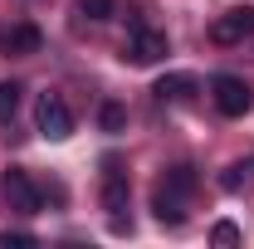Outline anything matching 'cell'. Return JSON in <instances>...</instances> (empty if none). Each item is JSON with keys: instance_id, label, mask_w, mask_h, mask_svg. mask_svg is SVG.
<instances>
[{"instance_id": "5bb4252c", "label": "cell", "mask_w": 254, "mask_h": 249, "mask_svg": "<svg viewBox=\"0 0 254 249\" xmlns=\"http://www.w3.org/2000/svg\"><path fill=\"white\" fill-rule=\"evenodd\" d=\"M210 240H215V245H240V230H235V225H230V220H220V225H215V230H210Z\"/></svg>"}, {"instance_id": "5b68a950", "label": "cell", "mask_w": 254, "mask_h": 249, "mask_svg": "<svg viewBox=\"0 0 254 249\" xmlns=\"http://www.w3.org/2000/svg\"><path fill=\"white\" fill-rule=\"evenodd\" d=\"M0 190H5V200H10V210H20V215H39V190H34V181L25 176V171H5L0 176Z\"/></svg>"}, {"instance_id": "52a82bcc", "label": "cell", "mask_w": 254, "mask_h": 249, "mask_svg": "<svg viewBox=\"0 0 254 249\" xmlns=\"http://www.w3.org/2000/svg\"><path fill=\"white\" fill-rule=\"evenodd\" d=\"M152 215L161 220V225H181L186 220V210H181V195L171 186H157V195H152Z\"/></svg>"}, {"instance_id": "8fae6325", "label": "cell", "mask_w": 254, "mask_h": 249, "mask_svg": "<svg viewBox=\"0 0 254 249\" xmlns=\"http://www.w3.org/2000/svg\"><path fill=\"white\" fill-rule=\"evenodd\" d=\"M15 108H20V88L15 83H0V127L15 118Z\"/></svg>"}, {"instance_id": "ba28073f", "label": "cell", "mask_w": 254, "mask_h": 249, "mask_svg": "<svg viewBox=\"0 0 254 249\" xmlns=\"http://www.w3.org/2000/svg\"><path fill=\"white\" fill-rule=\"evenodd\" d=\"M0 49H5V54H34V49H39V30H34V25H15V30L0 39Z\"/></svg>"}, {"instance_id": "4fadbf2b", "label": "cell", "mask_w": 254, "mask_h": 249, "mask_svg": "<svg viewBox=\"0 0 254 249\" xmlns=\"http://www.w3.org/2000/svg\"><path fill=\"white\" fill-rule=\"evenodd\" d=\"M78 10L88 20H113V0H78Z\"/></svg>"}, {"instance_id": "9c48e42d", "label": "cell", "mask_w": 254, "mask_h": 249, "mask_svg": "<svg viewBox=\"0 0 254 249\" xmlns=\"http://www.w3.org/2000/svg\"><path fill=\"white\" fill-rule=\"evenodd\" d=\"M152 93H157L161 103H176V98H190V93H195V78H190V73H166Z\"/></svg>"}, {"instance_id": "277c9868", "label": "cell", "mask_w": 254, "mask_h": 249, "mask_svg": "<svg viewBox=\"0 0 254 249\" xmlns=\"http://www.w3.org/2000/svg\"><path fill=\"white\" fill-rule=\"evenodd\" d=\"M123 59H132V63H157V59H166V34L161 30H152V25H132L127 30V44H123Z\"/></svg>"}, {"instance_id": "3957f363", "label": "cell", "mask_w": 254, "mask_h": 249, "mask_svg": "<svg viewBox=\"0 0 254 249\" xmlns=\"http://www.w3.org/2000/svg\"><path fill=\"white\" fill-rule=\"evenodd\" d=\"M34 123H39V137H49V142L73 137V113H68V103H64L59 93H44V98H39V113H34Z\"/></svg>"}, {"instance_id": "6da1fadb", "label": "cell", "mask_w": 254, "mask_h": 249, "mask_svg": "<svg viewBox=\"0 0 254 249\" xmlns=\"http://www.w3.org/2000/svg\"><path fill=\"white\" fill-rule=\"evenodd\" d=\"M210 98H215V108H220L225 118H245V113L254 108V88L245 83V78H235V73H215Z\"/></svg>"}, {"instance_id": "8992f818", "label": "cell", "mask_w": 254, "mask_h": 249, "mask_svg": "<svg viewBox=\"0 0 254 249\" xmlns=\"http://www.w3.org/2000/svg\"><path fill=\"white\" fill-rule=\"evenodd\" d=\"M250 34H254V5H240V10H230V15H220L210 25V39L215 44H245Z\"/></svg>"}, {"instance_id": "9a60e30c", "label": "cell", "mask_w": 254, "mask_h": 249, "mask_svg": "<svg viewBox=\"0 0 254 249\" xmlns=\"http://www.w3.org/2000/svg\"><path fill=\"white\" fill-rule=\"evenodd\" d=\"M220 186L225 190H240V186H245V166H230V171L220 176Z\"/></svg>"}, {"instance_id": "30bf717a", "label": "cell", "mask_w": 254, "mask_h": 249, "mask_svg": "<svg viewBox=\"0 0 254 249\" xmlns=\"http://www.w3.org/2000/svg\"><path fill=\"white\" fill-rule=\"evenodd\" d=\"M161 186H171L176 195H190V190H195V171H190V166H176V171H166Z\"/></svg>"}, {"instance_id": "7c38bea8", "label": "cell", "mask_w": 254, "mask_h": 249, "mask_svg": "<svg viewBox=\"0 0 254 249\" xmlns=\"http://www.w3.org/2000/svg\"><path fill=\"white\" fill-rule=\"evenodd\" d=\"M98 118H103V132H123V123H127V113L118 108V103H103Z\"/></svg>"}, {"instance_id": "7a4b0ae2", "label": "cell", "mask_w": 254, "mask_h": 249, "mask_svg": "<svg viewBox=\"0 0 254 249\" xmlns=\"http://www.w3.org/2000/svg\"><path fill=\"white\" fill-rule=\"evenodd\" d=\"M103 210L113 215V230H132V225L123 220V210H127V171L113 161V156L103 161Z\"/></svg>"}]
</instances>
